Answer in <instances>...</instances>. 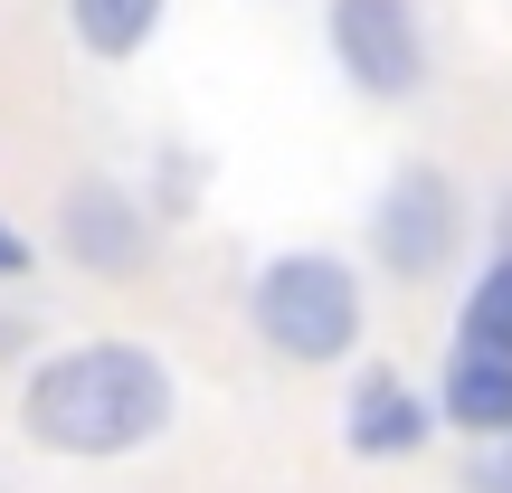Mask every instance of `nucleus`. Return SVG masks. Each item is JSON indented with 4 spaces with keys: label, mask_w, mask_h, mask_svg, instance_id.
I'll list each match as a JSON object with an SVG mask.
<instances>
[{
    "label": "nucleus",
    "mask_w": 512,
    "mask_h": 493,
    "mask_svg": "<svg viewBox=\"0 0 512 493\" xmlns=\"http://www.w3.org/2000/svg\"><path fill=\"white\" fill-rule=\"evenodd\" d=\"M465 493H512V437H503V446H484V456L465 465Z\"/></svg>",
    "instance_id": "10"
},
{
    "label": "nucleus",
    "mask_w": 512,
    "mask_h": 493,
    "mask_svg": "<svg viewBox=\"0 0 512 493\" xmlns=\"http://www.w3.org/2000/svg\"><path fill=\"white\" fill-rule=\"evenodd\" d=\"M437 418L456 427V437H475V446H503L512 437V361L456 342L446 370H437Z\"/></svg>",
    "instance_id": "7"
},
{
    "label": "nucleus",
    "mask_w": 512,
    "mask_h": 493,
    "mask_svg": "<svg viewBox=\"0 0 512 493\" xmlns=\"http://www.w3.org/2000/svg\"><path fill=\"white\" fill-rule=\"evenodd\" d=\"M323 38H332V67H342L370 105H408V95H427L437 48H427L418 0H332Z\"/></svg>",
    "instance_id": "4"
},
{
    "label": "nucleus",
    "mask_w": 512,
    "mask_h": 493,
    "mask_svg": "<svg viewBox=\"0 0 512 493\" xmlns=\"http://www.w3.org/2000/svg\"><path fill=\"white\" fill-rule=\"evenodd\" d=\"M19 266H29V238H19V228L0 219V275H19Z\"/></svg>",
    "instance_id": "11"
},
{
    "label": "nucleus",
    "mask_w": 512,
    "mask_h": 493,
    "mask_svg": "<svg viewBox=\"0 0 512 493\" xmlns=\"http://www.w3.org/2000/svg\"><path fill=\"white\" fill-rule=\"evenodd\" d=\"M162 10H171V0H67L76 48H86V57H133L152 29H162Z\"/></svg>",
    "instance_id": "9"
},
{
    "label": "nucleus",
    "mask_w": 512,
    "mask_h": 493,
    "mask_svg": "<svg viewBox=\"0 0 512 493\" xmlns=\"http://www.w3.org/2000/svg\"><path fill=\"white\" fill-rule=\"evenodd\" d=\"M427 427H446L437 418V389H418L408 370H389V361H370L361 380H351V399H342V446L351 456H418L427 446Z\"/></svg>",
    "instance_id": "5"
},
{
    "label": "nucleus",
    "mask_w": 512,
    "mask_h": 493,
    "mask_svg": "<svg viewBox=\"0 0 512 493\" xmlns=\"http://www.w3.org/2000/svg\"><path fill=\"white\" fill-rule=\"evenodd\" d=\"M456 247H465V190H456V171L399 162L389 190L370 200V256H380V275L427 285V275L456 266Z\"/></svg>",
    "instance_id": "3"
},
{
    "label": "nucleus",
    "mask_w": 512,
    "mask_h": 493,
    "mask_svg": "<svg viewBox=\"0 0 512 493\" xmlns=\"http://www.w3.org/2000/svg\"><path fill=\"white\" fill-rule=\"evenodd\" d=\"M456 342L465 351H503V361H512V247H494V256H484V275L465 285Z\"/></svg>",
    "instance_id": "8"
},
{
    "label": "nucleus",
    "mask_w": 512,
    "mask_h": 493,
    "mask_svg": "<svg viewBox=\"0 0 512 493\" xmlns=\"http://www.w3.org/2000/svg\"><path fill=\"white\" fill-rule=\"evenodd\" d=\"M247 323L266 332V351H285V361H342L351 342H361V275L342 266V256H275V266H256L247 285Z\"/></svg>",
    "instance_id": "2"
},
{
    "label": "nucleus",
    "mask_w": 512,
    "mask_h": 493,
    "mask_svg": "<svg viewBox=\"0 0 512 493\" xmlns=\"http://www.w3.org/2000/svg\"><path fill=\"white\" fill-rule=\"evenodd\" d=\"M19 427L48 456H133L171 427V370L143 342H76L29 370Z\"/></svg>",
    "instance_id": "1"
},
{
    "label": "nucleus",
    "mask_w": 512,
    "mask_h": 493,
    "mask_svg": "<svg viewBox=\"0 0 512 493\" xmlns=\"http://www.w3.org/2000/svg\"><path fill=\"white\" fill-rule=\"evenodd\" d=\"M57 247L76 256L86 275H133L143 266V209H133L124 181H105V171H86V181L67 190V209H57Z\"/></svg>",
    "instance_id": "6"
}]
</instances>
